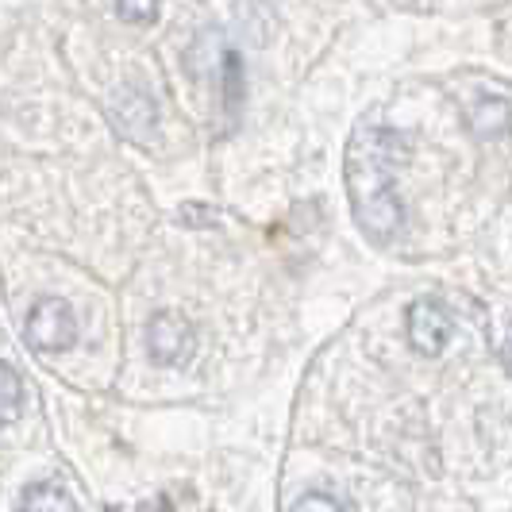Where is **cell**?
Listing matches in <instances>:
<instances>
[{
    "instance_id": "obj_1",
    "label": "cell",
    "mask_w": 512,
    "mask_h": 512,
    "mask_svg": "<svg viewBox=\"0 0 512 512\" xmlns=\"http://www.w3.org/2000/svg\"><path fill=\"white\" fill-rule=\"evenodd\" d=\"M409 158V139L397 128L366 116L347 143V197L355 224L370 243H393L405 228V205L397 197V170Z\"/></svg>"
},
{
    "instance_id": "obj_2",
    "label": "cell",
    "mask_w": 512,
    "mask_h": 512,
    "mask_svg": "<svg viewBox=\"0 0 512 512\" xmlns=\"http://www.w3.org/2000/svg\"><path fill=\"white\" fill-rule=\"evenodd\" d=\"M27 343L35 351H66L77 343V316L62 297H43L27 312Z\"/></svg>"
},
{
    "instance_id": "obj_3",
    "label": "cell",
    "mask_w": 512,
    "mask_h": 512,
    "mask_svg": "<svg viewBox=\"0 0 512 512\" xmlns=\"http://www.w3.org/2000/svg\"><path fill=\"white\" fill-rule=\"evenodd\" d=\"M147 351L158 366H185L197 351V332L181 312H158L147 324Z\"/></svg>"
},
{
    "instance_id": "obj_4",
    "label": "cell",
    "mask_w": 512,
    "mask_h": 512,
    "mask_svg": "<svg viewBox=\"0 0 512 512\" xmlns=\"http://www.w3.org/2000/svg\"><path fill=\"white\" fill-rule=\"evenodd\" d=\"M451 335H455V316H451V308L443 305L439 297H420L409 308V339L420 355L436 359Z\"/></svg>"
},
{
    "instance_id": "obj_5",
    "label": "cell",
    "mask_w": 512,
    "mask_h": 512,
    "mask_svg": "<svg viewBox=\"0 0 512 512\" xmlns=\"http://www.w3.org/2000/svg\"><path fill=\"white\" fill-rule=\"evenodd\" d=\"M466 120L474 135L482 139H501L505 128H509V97L505 93H493L489 101H478L474 108H466Z\"/></svg>"
},
{
    "instance_id": "obj_6",
    "label": "cell",
    "mask_w": 512,
    "mask_h": 512,
    "mask_svg": "<svg viewBox=\"0 0 512 512\" xmlns=\"http://www.w3.org/2000/svg\"><path fill=\"white\" fill-rule=\"evenodd\" d=\"M116 128L124 131V135H131V139H143V131H139V124H147L151 128L154 124V104L151 97H143V93H135V89H128L124 97H120V104H116Z\"/></svg>"
},
{
    "instance_id": "obj_7",
    "label": "cell",
    "mask_w": 512,
    "mask_h": 512,
    "mask_svg": "<svg viewBox=\"0 0 512 512\" xmlns=\"http://www.w3.org/2000/svg\"><path fill=\"white\" fill-rule=\"evenodd\" d=\"M16 512H77L74 497L54 482H35V486L24 489V501Z\"/></svg>"
},
{
    "instance_id": "obj_8",
    "label": "cell",
    "mask_w": 512,
    "mask_h": 512,
    "mask_svg": "<svg viewBox=\"0 0 512 512\" xmlns=\"http://www.w3.org/2000/svg\"><path fill=\"white\" fill-rule=\"evenodd\" d=\"M20 409H24V382L8 362H0V428L12 424Z\"/></svg>"
},
{
    "instance_id": "obj_9",
    "label": "cell",
    "mask_w": 512,
    "mask_h": 512,
    "mask_svg": "<svg viewBox=\"0 0 512 512\" xmlns=\"http://www.w3.org/2000/svg\"><path fill=\"white\" fill-rule=\"evenodd\" d=\"M116 12H120V20H128V24H154L158 0H116Z\"/></svg>"
},
{
    "instance_id": "obj_10",
    "label": "cell",
    "mask_w": 512,
    "mask_h": 512,
    "mask_svg": "<svg viewBox=\"0 0 512 512\" xmlns=\"http://www.w3.org/2000/svg\"><path fill=\"white\" fill-rule=\"evenodd\" d=\"M293 512H351L347 509V501L343 497H335V493H305Z\"/></svg>"
}]
</instances>
